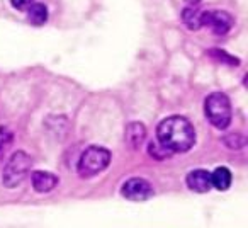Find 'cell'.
Here are the masks:
<instances>
[{"label": "cell", "instance_id": "cell-16", "mask_svg": "<svg viewBox=\"0 0 248 228\" xmlns=\"http://www.w3.org/2000/svg\"><path fill=\"white\" fill-rule=\"evenodd\" d=\"M213 58H216L217 62H223V63H228V65H231V66H236V65H240V60L238 58H233V56H230L226 51H223V49H219V48H213V51L209 53Z\"/></svg>", "mask_w": 248, "mask_h": 228}, {"label": "cell", "instance_id": "cell-3", "mask_svg": "<svg viewBox=\"0 0 248 228\" xmlns=\"http://www.w3.org/2000/svg\"><path fill=\"white\" fill-rule=\"evenodd\" d=\"M32 169V159L26 152L19 150V152L12 153V157L7 160L2 172V184L7 189H14V187L21 186L28 176L31 174Z\"/></svg>", "mask_w": 248, "mask_h": 228}, {"label": "cell", "instance_id": "cell-9", "mask_svg": "<svg viewBox=\"0 0 248 228\" xmlns=\"http://www.w3.org/2000/svg\"><path fill=\"white\" fill-rule=\"evenodd\" d=\"M124 138H126V143L129 145V148L140 150L146 140L145 125H143V123H129V125L126 126V135H124Z\"/></svg>", "mask_w": 248, "mask_h": 228}, {"label": "cell", "instance_id": "cell-17", "mask_svg": "<svg viewBox=\"0 0 248 228\" xmlns=\"http://www.w3.org/2000/svg\"><path fill=\"white\" fill-rule=\"evenodd\" d=\"M32 2H34V0H11L12 7L17 9V11H26Z\"/></svg>", "mask_w": 248, "mask_h": 228}, {"label": "cell", "instance_id": "cell-11", "mask_svg": "<svg viewBox=\"0 0 248 228\" xmlns=\"http://www.w3.org/2000/svg\"><path fill=\"white\" fill-rule=\"evenodd\" d=\"M231 180H233V176H231V170L228 167H217L214 172H211V184L217 191L230 189Z\"/></svg>", "mask_w": 248, "mask_h": 228}, {"label": "cell", "instance_id": "cell-8", "mask_svg": "<svg viewBox=\"0 0 248 228\" xmlns=\"http://www.w3.org/2000/svg\"><path fill=\"white\" fill-rule=\"evenodd\" d=\"M31 180H32L34 191L41 194L53 191L60 182L58 176H55V174H51V172H45V170H36V172H32Z\"/></svg>", "mask_w": 248, "mask_h": 228}, {"label": "cell", "instance_id": "cell-15", "mask_svg": "<svg viewBox=\"0 0 248 228\" xmlns=\"http://www.w3.org/2000/svg\"><path fill=\"white\" fill-rule=\"evenodd\" d=\"M148 153L153 157V159H156V160H165V159H170V157L173 155L170 150H167L163 145H160L158 142L156 143H150L148 145Z\"/></svg>", "mask_w": 248, "mask_h": 228}, {"label": "cell", "instance_id": "cell-7", "mask_svg": "<svg viewBox=\"0 0 248 228\" xmlns=\"http://www.w3.org/2000/svg\"><path fill=\"white\" fill-rule=\"evenodd\" d=\"M186 184L190 191L194 193H209L213 189V184H211V172H207L206 169H194L187 174Z\"/></svg>", "mask_w": 248, "mask_h": 228}, {"label": "cell", "instance_id": "cell-4", "mask_svg": "<svg viewBox=\"0 0 248 228\" xmlns=\"http://www.w3.org/2000/svg\"><path fill=\"white\" fill-rule=\"evenodd\" d=\"M204 111L209 123L217 130H226L231 123V102L224 92H213L206 97Z\"/></svg>", "mask_w": 248, "mask_h": 228}, {"label": "cell", "instance_id": "cell-2", "mask_svg": "<svg viewBox=\"0 0 248 228\" xmlns=\"http://www.w3.org/2000/svg\"><path fill=\"white\" fill-rule=\"evenodd\" d=\"M110 163V152L104 147L92 145L89 148L83 150L80 155L78 163H77V172L83 179H90L106 170Z\"/></svg>", "mask_w": 248, "mask_h": 228}, {"label": "cell", "instance_id": "cell-5", "mask_svg": "<svg viewBox=\"0 0 248 228\" xmlns=\"http://www.w3.org/2000/svg\"><path fill=\"white\" fill-rule=\"evenodd\" d=\"M121 194H123L126 199L140 203V201H148L150 197H153L155 189H153L152 184L146 179H143V177H131V179H128L123 184Z\"/></svg>", "mask_w": 248, "mask_h": 228}, {"label": "cell", "instance_id": "cell-10", "mask_svg": "<svg viewBox=\"0 0 248 228\" xmlns=\"http://www.w3.org/2000/svg\"><path fill=\"white\" fill-rule=\"evenodd\" d=\"M204 12L197 5H190V7L184 9L182 12V21L190 31H197V29L204 28Z\"/></svg>", "mask_w": 248, "mask_h": 228}, {"label": "cell", "instance_id": "cell-14", "mask_svg": "<svg viewBox=\"0 0 248 228\" xmlns=\"http://www.w3.org/2000/svg\"><path fill=\"white\" fill-rule=\"evenodd\" d=\"M223 143L230 150H241L247 145V136H243L241 133H230V135L223 136Z\"/></svg>", "mask_w": 248, "mask_h": 228}, {"label": "cell", "instance_id": "cell-12", "mask_svg": "<svg viewBox=\"0 0 248 228\" xmlns=\"http://www.w3.org/2000/svg\"><path fill=\"white\" fill-rule=\"evenodd\" d=\"M28 19L31 24L34 26H43L48 21V7L45 4H38V2H32L28 7Z\"/></svg>", "mask_w": 248, "mask_h": 228}, {"label": "cell", "instance_id": "cell-18", "mask_svg": "<svg viewBox=\"0 0 248 228\" xmlns=\"http://www.w3.org/2000/svg\"><path fill=\"white\" fill-rule=\"evenodd\" d=\"M187 2H189L190 5H197L201 2V0H187Z\"/></svg>", "mask_w": 248, "mask_h": 228}, {"label": "cell", "instance_id": "cell-6", "mask_svg": "<svg viewBox=\"0 0 248 228\" xmlns=\"http://www.w3.org/2000/svg\"><path fill=\"white\" fill-rule=\"evenodd\" d=\"M234 19L224 11H206L204 12V26L211 29L214 34L224 36L233 28Z\"/></svg>", "mask_w": 248, "mask_h": 228}, {"label": "cell", "instance_id": "cell-13", "mask_svg": "<svg viewBox=\"0 0 248 228\" xmlns=\"http://www.w3.org/2000/svg\"><path fill=\"white\" fill-rule=\"evenodd\" d=\"M12 140H14V133L7 126H0V160L4 159L7 150L11 148Z\"/></svg>", "mask_w": 248, "mask_h": 228}, {"label": "cell", "instance_id": "cell-1", "mask_svg": "<svg viewBox=\"0 0 248 228\" xmlns=\"http://www.w3.org/2000/svg\"><path fill=\"white\" fill-rule=\"evenodd\" d=\"M156 142L172 153H186L196 145V130L189 119L170 116L156 128Z\"/></svg>", "mask_w": 248, "mask_h": 228}]
</instances>
